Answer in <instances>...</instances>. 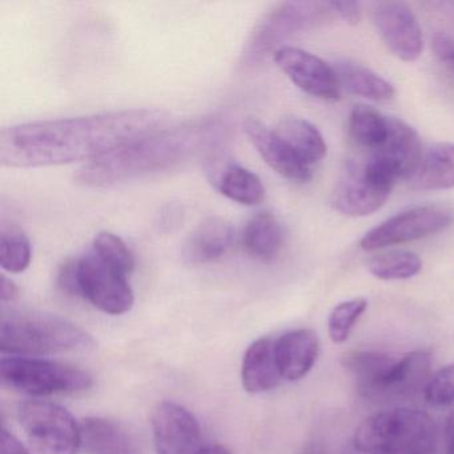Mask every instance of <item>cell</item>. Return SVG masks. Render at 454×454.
Segmentation results:
<instances>
[{"instance_id":"cell-1","label":"cell","mask_w":454,"mask_h":454,"mask_svg":"<svg viewBox=\"0 0 454 454\" xmlns=\"http://www.w3.org/2000/svg\"><path fill=\"white\" fill-rule=\"evenodd\" d=\"M168 114L158 108L18 124L0 132V163L36 168L92 161L137 137L158 131Z\"/></svg>"},{"instance_id":"cell-2","label":"cell","mask_w":454,"mask_h":454,"mask_svg":"<svg viewBox=\"0 0 454 454\" xmlns=\"http://www.w3.org/2000/svg\"><path fill=\"white\" fill-rule=\"evenodd\" d=\"M224 131V121L217 116L160 129L89 161L74 180L83 187L105 188L168 171L214 151Z\"/></svg>"},{"instance_id":"cell-3","label":"cell","mask_w":454,"mask_h":454,"mask_svg":"<svg viewBox=\"0 0 454 454\" xmlns=\"http://www.w3.org/2000/svg\"><path fill=\"white\" fill-rule=\"evenodd\" d=\"M363 397L377 403L403 401L424 392L432 371V357L424 350L403 356L355 350L344 357Z\"/></svg>"},{"instance_id":"cell-4","label":"cell","mask_w":454,"mask_h":454,"mask_svg":"<svg viewBox=\"0 0 454 454\" xmlns=\"http://www.w3.org/2000/svg\"><path fill=\"white\" fill-rule=\"evenodd\" d=\"M353 445L364 454H434L438 427L421 409H385L358 425Z\"/></svg>"},{"instance_id":"cell-5","label":"cell","mask_w":454,"mask_h":454,"mask_svg":"<svg viewBox=\"0 0 454 454\" xmlns=\"http://www.w3.org/2000/svg\"><path fill=\"white\" fill-rule=\"evenodd\" d=\"M91 336L70 321L44 313H10L0 323V349L12 356L54 355L87 349Z\"/></svg>"},{"instance_id":"cell-6","label":"cell","mask_w":454,"mask_h":454,"mask_svg":"<svg viewBox=\"0 0 454 454\" xmlns=\"http://www.w3.org/2000/svg\"><path fill=\"white\" fill-rule=\"evenodd\" d=\"M336 17L331 2H284L273 7L257 23L241 52L244 71L259 68L268 57L280 50L286 39L312 30Z\"/></svg>"},{"instance_id":"cell-7","label":"cell","mask_w":454,"mask_h":454,"mask_svg":"<svg viewBox=\"0 0 454 454\" xmlns=\"http://www.w3.org/2000/svg\"><path fill=\"white\" fill-rule=\"evenodd\" d=\"M397 180L384 161L360 153L345 160L332 192V206L344 216H369L384 207Z\"/></svg>"},{"instance_id":"cell-8","label":"cell","mask_w":454,"mask_h":454,"mask_svg":"<svg viewBox=\"0 0 454 454\" xmlns=\"http://www.w3.org/2000/svg\"><path fill=\"white\" fill-rule=\"evenodd\" d=\"M0 377L12 389L31 395L81 392L92 385V377L82 369L26 356L2 358Z\"/></svg>"},{"instance_id":"cell-9","label":"cell","mask_w":454,"mask_h":454,"mask_svg":"<svg viewBox=\"0 0 454 454\" xmlns=\"http://www.w3.org/2000/svg\"><path fill=\"white\" fill-rule=\"evenodd\" d=\"M34 454H78L81 424L67 409L46 401H27L18 411Z\"/></svg>"},{"instance_id":"cell-10","label":"cell","mask_w":454,"mask_h":454,"mask_svg":"<svg viewBox=\"0 0 454 454\" xmlns=\"http://www.w3.org/2000/svg\"><path fill=\"white\" fill-rule=\"evenodd\" d=\"M453 222L449 209L440 206H422L398 212L366 232L360 240L361 249L379 251L397 244L429 238L448 228Z\"/></svg>"},{"instance_id":"cell-11","label":"cell","mask_w":454,"mask_h":454,"mask_svg":"<svg viewBox=\"0 0 454 454\" xmlns=\"http://www.w3.org/2000/svg\"><path fill=\"white\" fill-rule=\"evenodd\" d=\"M81 296L108 315H123L134 305L127 276L103 262L94 251L78 259Z\"/></svg>"},{"instance_id":"cell-12","label":"cell","mask_w":454,"mask_h":454,"mask_svg":"<svg viewBox=\"0 0 454 454\" xmlns=\"http://www.w3.org/2000/svg\"><path fill=\"white\" fill-rule=\"evenodd\" d=\"M273 62L305 94L323 100H337L341 84L336 70L321 58L296 47L283 46Z\"/></svg>"},{"instance_id":"cell-13","label":"cell","mask_w":454,"mask_h":454,"mask_svg":"<svg viewBox=\"0 0 454 454\" xmlns=\"http://www.w3.org/2000/svg\"><path fill=\"white\" fill-rule=\"evenodd\" d=\"M373 23L387 49L403 62H414L422 54L421 27L408 4L382 2L373 10Z\"/></svg>"},{"instance_id":"cell-14","label":"cell","mask_w":454,"mask_h":454,"mask_svg":"<svg viewBox=\"0 0 454 454\" xmlns=\"http://www.w3.org/2000/svg\"><path fill=\"white\" fill-rule=\"evenodd\" d=\"M153 430L158 454H198L204 448L198 419L179 403H159L153 414Z\"/></svg>"},{"instance_id":"cell-15","label":"cell","mask_w":454,"mask_h":454,"mask_svg":"<svg viewBox=\"0 0 454 454\" xmlns=\"http://www.w3.org/2000/svg\"><path fill=\"white\" fill-rule=\"evenodd\" d=\"M244 134L256 148L262 160L284 179L307 183L312 179V167L307 166L286 143L257 119L249 118L243 124Z\"/></svg>"},{"instance_id":"cell-16","label":"cell","mask_w":454,"mask_h":454,"mask_svg":"<svg viewBox=\"0 0 454 454\" xmlns=\"http://www.w3.org/2000/svg\"><path fill=\"white\" fill-rule=\"evenodd\" d=\"M206 172L215 190L235 203L254 207L264 200L265 188L262 179L233 161L212 155L207 161Z\"/></svg>"},{"instance_id":"cell-17","label":"cell","mask_w":454,"mask_h":454,"mask_svg":"<svg viewBox=\"0 0 454 454\" xmlns=\"http://www.w3.org/2000/svg\"><path fill=\"white\" fill-rule=\"evenodd\" d=\"M365 153L384 161L397 175L398 179H411L424 150L421 139L413 127L400 119L389 116V134L384 145Z\"/></svg>"},{"instance_id":"cell-18","label":"cell","mask_w":454,"mask_h":454,"mask_svg":"<svg viewBox=\"0 0 454 454\" xmlns=\"http://www.w3.org/2000/svg\"><path fill=\"white\" fill-rule=\"evenodd\" d=\"M275 352L283 380L297 381L307 376L315 365L320 341L310 329H294L276 339Z\"/></svg>"},{"instance_id":"cell-19","label":"cell","mask_w":454,"mask_h":454,"mask_svg":"<svg viewBox=\"0 0 454 454\" xmlns=\"http://www.w3.org/2000/svg\"><path fill=\"white\" fill-rule=\"evenodd\" d=\"M235 230L228 220L211 216L201 222L183 246V259L199 265L220 259L232 246Z\"/></svg>"},{"instance_id":"cell-20","label":"cell","mask_w":454,"mask_h":454,"mask_svg":"<svg viewBox=\"0 0 454 454\" xmlns=\"http://www.w3.org/2000/svg\"><path fill=\"white\" fill-rule=\"evenodd\" d=\"M82 448L89 454H140L137 437L111 419L89 417L81 424Z\"/></svg>"},{"instance_id":"cell-21","label":"cell","mask_w":454,"mask_h":454,"mask_svg":"<svg viewBox=\"0 0 454 454\" xmlns=\"http://www.w3.org/2000/svg\"><path fill=\"white\" fill-rule=\"evenodd\" d=\"M275 341L276 339L262 337L247 349L241 366V381L247 392H268L283 380L276 360Z\"/></svg>"},{"instance_id":"cell-22","label":"cell","mask_w":454,"mask_h":454,"mask_svg":"<svg viewBox=\"0 0 454 454\" xmlns=\"http://www.w3.org/2000/svg\"><path fill=\"white\" fill-rule=\"evenodd\" d=\"M414 187L438 191L454 188V145L435 143L422 153L416 172L411 176Z\"/></svg>"},{"instance_id":"cell-23","label":"cell","mask_w":454,"mask_h":454,"mask_svg":"<svg viewBox=\"0 0 454 454\" xmlns=\"http://www.w3.org/2000/svg\"><path fill=\"white\" fill-rule=\"evenodd\" d=\"M247 254L260 262H270L278 259L283 249L284 233L278 217L270 212L254 215L243 232Z\"/></svg>"},{"instance_id":"cell-24","label":"cell","mask_w":454,"mask_h":454,"mask_svg":"<svg viewBox=\"0 0 454 454\" xmlns=\"http://www.w3.org/2000/svg\"><path fill=\"white\" fill-rule=\"evenodd\" d=\"M275 132L307 166H315L325 158V140L309 121L291 116L278 121Z\"/></svg>"},{"instance_id":"cell-25","label":"cell","mask_w":454,"mask_h":454,"mask_svg":"<svg viewBox=\"0 0 454 454\" xmlns=\"http://www.w3.org/2000/svg\"><path fill=\"white\" fill-rule=\"evenodd\" d=\"M340 84L350 94L366 98L373 102H387L395 95V87L379 74L357 63L340 62L336 67Z\"/></svg>"},{"instance_id":"cell-26","label":"cell","mask_w":454,"mask_h":454,"mask_svg":"<svg viewBox=\"0 0 454 454\" xmlns=\"http://www.w3.org/2000/svg\"><path fill=\"white\" fill-rule=\"evenodd\" d=\"M350 139L360 150L373 151L384 145L389 134V116L366 105L353 106L348 121Z\"/></svg>"},{"instance_id":"cell-27","label":"cell","mask_w":454,"mask_h":454,"mask_svg":"<svg viewBox=\"0 0 454 454\" xmlns=\"http://www.w3.org/2000/svg\"><path fill=\"white\" fill-rule=\"evenodd\" d=\"M33 259V247L22 228L12 223L0 225V265L10 273L25 272Z\"/></svg>"},{"instance_id":"cell-28","label":"cell","mask_w":454,"mask_h":454,"mask_svg":"<svg viewBox=\"0 0 454 454\" xmlns=\"http://www.w3.org/2000/svg\"><path fill=\"white\" fill-rule=\"evenodd\" d=\"M368 270L379 280H408L421 272L422 260L411 251L382 252L368 260Z\"/></svg>"},{"instance_id":"cell-29","label":"cell","mask_w":454,"mask_h":454,"mask_svg":"<svg viewBox=\"0 0 454 454\" xmlns=\"http://www.w3.org/2000/svg\"><path fill=\"white\" fill-rule=\"evenodd\" d=\"M368 309V301L363 297L339 302L329 313L328 334L334 344H342L349 339L361 316Z\"/></svg>"},{"instance_id":"cell-30","label":"cell","mask_w":454,"mask_h":454,"mask_svg":"<svg viewBox=\"0 0 454 454\" xmlns=\"http://www.w3.org/2000/svg\"><path fill=\"white\" fill-rule=\"evenodd\" d=\"M92 251L111 267L129 276L134 270V254L115 233L100 232L92 244Z\"/></svg>"},{"instance_id":"cell-31","label":"cell","mask_w":454,"mask_h":454,"mask_svg":"<svg viewBox=\"0 0 454 454\" xmlns=\"http://www.w3.org/2000/svg\"><path fill=\"white\" fill-rule=\"evenodd\" d=\"M422 393L429 405L441 408L454 403V363L432 373Z\"/></svg>"},{"instance_id":"cell-32","label":"cell","mask_w":454,"mask_h":454,"mask_svg":"<svg viewBox=\"0 0 454 454\" xmlns=\"http://www.w3.org/2000/svg\"><path fill=\"white\" fill-rule=\"evenodd\" d=\"M427 12L437 25L434 33L445 34L454 38V4L450 2H432L427 4Z\"/></svg>"},{"instance_id":"cell-33","label":"cell","mask_w":454,"mask_h":454,"mask_svg":"<svg viewBox=\"0 0 454 454\" xmlns=\"http://www.w3.org/2000/svg\"><path fill=\"white\" fill-rule=\"evenodd\" d=\"M432 49L438 62L454 76V38L434 33L432 36Z\"/></svg>"},{"instance_id":"cell-34","label":"cell","mask_w":454,"mask_h":454,"mask_svg":"<svg viewBox=\"0 0 454 454\" xmlns=\"http://www.w3.org/2000/svg\"><path fill=\"white\" fill-rule=\"evenodd\" d=\"M58 283L66 294L81 296L79 286L78 259H68L63 262L58 275Z\"/></svg>"},{"instance_id":"cell-35","label":"cell","mask_w":454,"mask_h":454,"mask_svg":"<svg viewBox=\"0 0 454 454\" xmlns=\"http://www.w3.org/2000/svg\"><path fill=\"white\" fill-rule=\"evenodd\" d=\"M331 6L336 17L341 18L348 25L356 26L360 22L361 9L357 2H331Z\"/></svg>"},{"instance_id":"cell-36","label":"cell","mask_w":454,"mask_h":454,"mask_svg":"<svg viewBox=\"0 0 454 454\" xmlns=\"http://www.w3.org/2000/svg\"><path fill=\"white\" fill-rule=\"evenodd\" d=\"M0 454H30L22 442L4 427L0 433Z\"/></svg>"},{"instance_id":"cell-37","label":"cell","mask_w":454,"mask_h":454,"mask_svg":"<svg viewBox=\"0 0 454 454\" xmlns=\"http://www.w3.org/2000/svg\"><path fill=\"white\" fill-rule=\"evenodd\" d=\"M18 297V286H15L14 281L9 280L6 276H2L0 281V299L2 301H12Z\"/></svg>"},{"instance_id":"cell-38","label":"cell","mask_w":454,"mask_h":454,"mask_svg":"<svg viewBox=\"0 0 454 454\" xmlns=\"http://www.w3.org/2000/svg\"><path fill=\"white\" fill-rule=\"evenodd\" d=\"M446 445H448L449 453L454 454V411H451L446 424Z\"/></svg>"},{"instance_id":"cell-39","label":"cell","mask_w":454,"mask_h":454,"mask_svg":"<svg viewBox=\"0 0 454 454\" xmlns=\"http://www.w3.org/2000/svg\"><path fill=\"white\" fill-rule=\"evenodd\" d=\"M198 454H231V451L222 445H209L204 446Z\"/></svg>"},{"instance_id":"cell-40","label":"cell","mask_w":454,"mask_h":454,"mask_svg":"<svg viewBox=\"0 0 454 454\" xmlns=\"http://www.w3.org/2000/svg\"><path fill=\"white\" fill-rule=\"evenodd\" d=\"M307 454H320V451L316 450V449H313V450H310L309 453Z\"/></svg>"}]
</instances>
